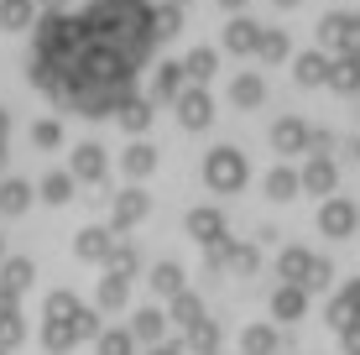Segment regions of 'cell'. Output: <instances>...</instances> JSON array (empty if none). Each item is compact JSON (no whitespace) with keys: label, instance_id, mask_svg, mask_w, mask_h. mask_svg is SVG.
I'll return each mask as SVG.
<instances>
[{"label":"cell","instance_id":"1","mask_svg":"<svg viewBox=\"0 0 360 355\" xmlns=\"http://www.w3.org/2000/svg\"><path fill=\"white\" fill-rule=\"evenodd\" d=\"M162 42L152 0H89L53 11L32 37L27 73L42 100L73 115H110L136 94V79Z\"/></svg>","mask_w":360,"mask_h":355},{"label":"cell","instance_id":"2","mask_svg":"<svg viewBox=\"0 0 360 355\" xmlns=\"http://www.w3.org/2000/svg\"><path fill=\"white\" fill-rule=\"evenodd\" d=\"M350 219H355V209L340 204V209H329V230H350Z\"/></svg>","mask_w":360,"mask_h":355}]
</instances>
